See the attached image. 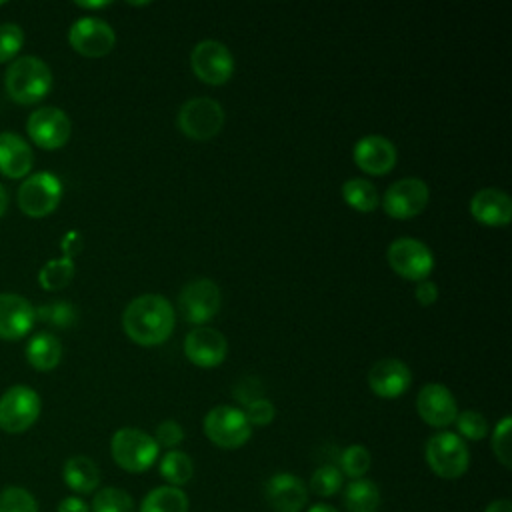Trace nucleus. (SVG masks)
Here are the masks:
<instances>
[{"label":"nucleus","mask_w":512,"mask_h":512,"mask_svg":"<svg viewBox=\"0 0 512 512\" xmlns=\"http://www.w3.org/2000/svg\"><path fill=\"white\" fill-rule=\"evenodd\" d=\"M122 328L126 336L136 344H162L174 330V308L160 294L138 296L124 308Z\"/></svg>","instance_id":"1"},{"label":"nucleus","mask_w":512,"mask_h":512,"mask_svg":"<svg viewBox=\"0 0 512 512\" xmlns=\"http://www.w3.org/2000/svg\"><path fill=\"white\" fill-rule=\"evenodd\" d=\"M4 90L16 104H38L52 90V70L36 56H20L4 74Z\"/></svg>","instance_id":"2"},{"label":"nucleus","mask_w":512,"mask_h":512,"mask_svg":"<svg viewBox=\"0 0 512 512\" xmlns=\"http://www.w3.org/2000/svg\"><path fill=\"white\" fill-rule=\"evenodd\" d=\"M160 446L154 436L146 434L140 428H120L112 434L110 454L114 462L132 474H140L148 470L158 460Z\"/></svg>","instance_id":"3"},{"label":"nucleus","mask_w":512,"mask_h":512,"mask_svg":"<svg viewBox=\"0 0 512 512\" xmlns=\"http://www.w3.org/2000/svg\"><path fill=\"white\" fill-rule=\"evenodd\" d=\"M428 468L446 480H454L466 474L470 464V452L466 442L454 432H438L428 438L424 448Z\"/></svg>","instance_id":"4"},{"label":"nucleus","mask_w":512,"mask_h":512,"mask_svg":"<svg viewBox=\"0 0 512 512\" xmlns=\"http://www.w3.org/2000/svg\"><path fill=\"white\" fill-rule=\"evenodd\" d=\"M42 400L38 392L24 384L10 386L0 396V430L8 434H22L38 420Z\"/></svg>","instance_id":"5"},{"label":"nucleus","mask_w":512,"mask_h":512,"mask_svg":"<svg viewBox=\"0 0 512 512\" xmlns=\"http://www.w3.org/2000/svg\"><path fill=\"white\" fill-rule=\"evenodd\" d=\"M204 434L206 438L226 450H234L244 446L250 436H252V426L246 420L244 412L240 408L222 404L214 406L206 416H204Z\"/></svg>","instance_id":"6"},{"label":"nucleus","mask_w":512,"mask_h":512,"mask_svg":"<svg viewBox=\"0 0 512 512\" xmlns=\"http://www.w3.org/2000/svg\"><path fill=\"white\" fill-rule=\"evenodd\" d=\"M62 200V182L52 172L28 174L18 188V208L30 218L52 214Z\"/></svg>","instance_id":"7"},{"label":"nucleus","mask_w":512,"mask_h":512,"mask_svg":"<svg viewBox=\"0 0 512 512\" xmlns=\"http://www.w3.org/2000/svg\"><path fill=\"white\" fill-rule=\"evenodd\" d=\"M178 126L192 140H210L224 126V108L206 96L190 98L178 110Z\"/></svg>","instance_id":"8"},{"label":"nucleus","mask_w":512,"mask_h":512,"mask_svg":"<svg viewBox=\"0 0 512 512\" xmlns=\"http://www.w3.org/2000/svg\"><path fill=\"white\" fill-rule=\"evenodd\" d=\"M388 264L398 276L422 282L434 268V254L422 240L404 236L388 246Z\"/></svg>","instance_id":"9"},{"label":"nucleus","mask_w":512,"mask_h":512,"mask_svg":"<svg viewBox=\"0 0 512 512\" xmlns=\"http://www.w3.org/2000/svg\"><path fill=\"white\" fill-rule=\"evenodd\" d=\"M26 132L38 148L58 150L68 142L72 134V124L62 108L42 106L28 116Z\"/></svg>","instance_id":"10"},{"label":"nucleus","mask_w":512,"mask_h":512,"mask_svg":"<svg viewBox=\"0 0 512 512\" xmlns=\"http://www.w3.org/2000/svg\"><path fill=\"white\" fill-rule=\"evenodd\" d=\"M192 72L210 86L226 84L234 72V58L230 50L218 40H202L190 54Z\"/></svg>","instance_id":"11"},{"label":"nucleus","mask_w":512,"mask_h":512,"mask_svg":"<svg viewBox=\"0 0 512 512\" xmlns=\"http://www.w3.org/2000/svg\"><path fill=\"white\" fill-rule=\"evenodd\" d=\"M178 308L186 322L206 324L220 310V288L208 278H198L188 282L178 296Z\"/></svg>","instance_id":"12"},{"label":"nucleus","mask_w":512,"mask_h":512,"mask_svg":"<svg viewBox=\"0 0 512 512\" xmlns=\"http://www.w3.org/2000/svg\"><path fill=\"white\" fill-rule=\"evenodd\" d=\"M430 200L428 184L420 178H400L388 186L382 198V208L388 216L406 220L418 216Z\"/></svg>","instance_id":"13"},{"label":"nucleus","mask_w":512,"mask_h":512,"mask_svg":"<svg viewBox=\"0 0 512 512\" xmlns=\"http://www.w3.org/2000/svg\"><path fill=\"white\" fill-rule=\"evenodd\" d=\"M70 46L88 58H100L112 52L116 44V34L112 26L100 18H80L68 30Z\"/></svg>","instance_id":"14"},{"label":"nucleus","mask_w":512,"mask_h":512,"mask_svg":"<svg viewBox=\"0 0 512 512\" xmlns=\"http://www.w3.org/2000/svg\"><path fill=\"white\" fill-rule=\"evenodd\" d=\"M418 416L434 428L450 426L458 416V404L454 394L440 382L424 384L416 396Z\"/></svg>","instance_id":"15"},{"label":"nucleus","mask_w":512,"mask_h":512,"mask_svg":"<svg viewBox=\"0 0 512 512\" xmlns=\"http://www.w3.org/2000/svg\"><path fill=\"white\" fill-rule=\"evenodd\" d=\"M228 342L222 332L210 326H198L184 338V354L198 368H214L224 362Z\"/></svg>","instance_id":"16"},{"label":"nucleus","mask_w":512,"mask_h":512,"mask_svg":"<svg viewBox=\"0 0 512 512\" xmlns=\"http://www.w3.org/2000/svg\"><path fill=\"white\" fill-rule=\"evenodd\" d=\"M36 322V308L20 294L2 292L0 294V338L20 340L24 338Z\"/></svg>","instance_id":"17"},{"label":"nucleus","mask_w":512,"mask_h":512,"mask_svg":"<svg viewBox=\"0 0 512 512\" xmlns=\"http://www.w3.org/2000/svg\"><path fill=\"white\" fill-rule=\"evenodd\" d=\"M412 384V372L398 358H382L368 372L370 390L386 400L402 396Z\"/></svg>","instance_id":"18"},{"label":"nucleus","mask_w":512,"mask_h":512,"mask_svg":"<svg viewBox=\"0 0 512 512\" xmlns=\"http://www.w3.org/2000/svg\"><path fill=\"white\" fill-rule=\"evenodd\" d=\"M352 156L362 172L370 176H382L396 164V146L384 136L370 134L354 144Z\"/></svg>","instance_id":"19"},{"label":"nucleus","mask_w":512,"mask_h":512,"mask_svg":"<svg viewBox=\"0 0 512 512\" xmlns=\"http://www.w3.org/2000/svg\"><path fill=\"white\" fill-rule=\"evenodd\" d=\"M264 496L274 512H300L308 502L304 482L290 472L270 476L264 484Z\"/></svg>","instance_id":"20"},{"label":"nucleus","mask_w":512,"mask_h":512,"mask_svg":"<svg viewBox=\"0 0 512 512\" xmlns=\"http://www.w3.org/2000/svg\"><path fill=\"white\" fill-rule=\"evenodd\" d=\"M470 214L484 226H506L512 218V200L500 188H482L470 200Z\"/></svg>","instance_id":"21"},{"label":"nucleus","mask_w":512,"mask_h":512,"mask_svg":"<svg viewBox=\"0 0 512 512\" xmlns=\"http://www.w3.org/2000/svg\"><path fill=\"white\" fill-rule=\"evenodd\" d=\"M34 154L28 142L14 132H0V174L12 180L30 174Z\"/></svg>","instance_id":"22"},{"label":"nucleus","mask_w":512,"mask_h":512,"mask_svg":"<svg viewBox=\"0 0 512 512\" xmlns=\"http://www.w3.org/2000/svg\"><path fill=\"white\" fill-rule=\"evenodd\" d=\"M64 484L76 494H90L100 484V470L96 462L88 456H70L62 466Z\"/></svg>","instance_id":"23"},{"label":"nucleus","mask_w":512,"mask_h":512,"mask_svg":"<svg viewBox=\"0 0 512 512\" xmlns=\"http://www.w3.org/2000/svg\"><path fill=\"white\" fill-rule=\"evenodd\" d=\"M26 360L32 368L50 372L62 360V342L50 332H38L26 344Z\"/></svg>","instance_id":"24"},{"label":"nucleus","mask_w":512,"mask_h":512,"mask_svg":"<svg viewBox=\"0 0 512 512\" xmlns=\"http://www.w3.org/2000/svg\"><path fill=\"white\" fill-rule=\"evenodd\" d=\"M138 512H188V496L182 488L158 486L142 498Z\"/></svg>","instance_id":"25"},{"label":"nucleus","mask_w":512,"mask_h":512,"mask_svg":"<svg viewBox=\"0 0 512 512\" xmlns=\"http://www.w3.org/2000/svg\"><path fill=\"white\" fill-rule=\"evenodd\" d=\"M344 506L348 512H378L380 488L368 478H356L344 488Z\"/></svg>","instance_id":"26"},{"label":"nucleus","mask_w":512,"mask_h":512,"mask_svg":"<svg viewBox=\"0 0 512 512\" xmlns=\"http://www.w3.org/2000/svg\"><path fill=\"white\" fill-rule=\"evenodd\" d=\"M344 202L358 212H372L380 204L376 186L366 178H350L342 184Z\"/></svg>","instance_id":"27"},{"label":"nucleus","mask_w":512,"mask_h":512,"mask_svg":"<svg viewBox=\"0 0 512 512\" xmlns=\"http://www.w3.org/2000/svg\"><path fill=\"white\" fill-rule=\"evenodd\" d=\"M158 470H160V476L168 482V486L180 488L192 478L194 464H192V458L186 452L174 448V450H168L160 458Z\"/></svg>","instance_id":"28"},{"label":"nucleus","mask_w":512,"mask_h":512,"mask_svg":"<svg viewBox=\"0 0 512 512\" xmlns=\"http://www.w3.org/2000/svg\"><path fill=\"white\" fill-rule=\"evenodd\" d=\"M72 278H74V260L66 256L48 260L38 272V282L44 290L66 288Z\"/></svg>","instance_id":"29"},{"label":"nucleus","mask_w":512,"mask_h":512,"mask_svg":"<svg viewBox=\"0 0 512 512\" xmlns=\"http://www.w3.org/2000/svg\"><path fill=\"white\" fill-rule=\"evenodd\" d=\"M90 512H136V508L128 492L116 486H106L94 494Z\"/></svg>","instance_id":"30"},{"label":"nucleus","mask_w":512,"mask_h":512,"mask_svg":"<svg viewBox=\"0 0 512 512\" xmlns=\"http://www.w3.org/2000/svg\"><path fill=\"white\" fill-rule=\"evenodd\" d=\"M36 318L54 328H70L76 322V308L68 300H54L36 308Z\"/></svg>","instance_id":"31"},{"label":"nucleus","mask_w":512,"mask_h":512,"mask_svg":"<svg viewBox=\"0 0 512 512\" xmlns=\"http://www.w3.org/2000/svg\"><path fill=\"white\" fill-rule=\"evenodd\" d=\"M370 462L372 458L368 448H364L362 444H352V446H346L340 454V472L350 476L352 480L364 478V474L370 468Z\"/></svg>","instance_id":"32"},{"label":"nucleus","mask_w":512,"mask_h":512,"mask_svg":"<svg viewBox=\"0 0 512 512\" xmlns=\"http://www.w3.org/2000/svg\"><path fill=\"white\" fill-rule=\"evenodd\" d=\"M0 512H40L38 502L22 486H4L0 490Z\"/></svg>","instance_id":"33"},{"label":"nucleus","mask_w":512,"mask_h":512,"mask_svg":"<svg viewBox=\"0 0 512 512\" xmlns=\"http://www.w3.org/2000/svg\"><path fill=\"white\" fill-rule=\"evenodd\" d=\"M344 482V474L334 464H324L312 472L310 488L318 496H334Z\"/></svg>","instance_id":"34"},{"label":"nucleus","mask_w":512,"mask_h":512,"mask_svg":"<svg viewBox=\"0 0 512 512\" xmlns=\"http://www.w3.org/2000/svg\"><path fill=\"white\" fill-rule=\"evenodd\" d=\"M454 422H456V428H458V436L462 440L464 438H468V440H482L488 434V422L476 410L458 412Z\"/></svg>","instance_id":"35"},{"label":"nucleus","mask_w":512,"mask_h":512,"mask_svg":"<svg viewBox=\"0 0 512 512\" xmlns=\"http://www.w3.org/2000/svg\"><path fill=\"white\" fill-rule=\"evenodd\" d=\"M24 44V30L14 22L0 24V64L14 60Z\"/></svg>","instance_id":"36"},{"label":"nucleus","mask_w":512,"mask_h":512,"mask_svg":"<svg viewBox=\"0 0 512 512\" xmlns=\"http://www.w3.org/2000/svg\"><path fill=\"white\" fill-rule=\"evenodd\" d=\"M510 426H512V420L510 416H504L494 432H492V452L494 456L498 458V462L504 466V468H510L512 466V448H510Z\"/></svg>","instance_id":"37"},{"label":"nucleus","mask_w":512,"mask_h":512,"mask_svg":"<svg viewBox=\"0 0 512 512\" xmlns=\"http://www.w3.org/2000/svg\"><path fill=\"white\" fill-rule=\"evenodd\" d=\"M242 412H244L246 420L250 422V426H266L276 416L274 404L270 400H266L264 396L258 398V400H252L250 404H246V408Z\"/></svg>","instance_id":"38"},{"label":"nucleus","mask_w":512,"mask_h":512,"mask_svg":"<svg viewBox=\"0 0 512 512\" xmlns=\"http://www.w3.org/2000/svg\"><path fill=\"white\" fill-rule=\"evenodd\" d=\"M154 440L158 446L174 450L184 440V428L176 420H164L156 426Z\"/></svg>","instance_id":"39"},{"label":"nucleus","mask_w":512,"mask_h":512,"mask_svg":"<svg viewBox=\"0 0 512 512\" xmlns=\"http://www.w3.org/2000/svg\"><path fill=\"white\" fill-rule=\"evenodd\" d=\"M234 396L246 406L252 400L262 398V386L254 378H242L234 388Z\"/></svg>","instance_id":"40"},{"label":"nucleus","mask_w":512,"mask_h":512,"mask_svg":"<svg viewBox=\"0 0 512 512\" xmlns=\"http://www.w3.org/2000/svg\"><path fill=\"white\" fill-rule=\"evenodd\" d=\"M416 300L422 304V306H432L436 300H438V286L430 280H422L418 286H416V292H414Z\"/></svg>","instance_id":"41"},{"label":"nucleus","mask_w":512,"mask_h":512,"mask_svg":"<svg viewBox=\"0 0 512 512\" xmlns=\"http://www.w3.org/2000/svg\"><path fill=\"white\" fill-rule=\"evenodd\" d=\"M56 512H90V506L80 496H66L58 502Z\"/></svg>","instance_id":"42"},{"label":"nucleus","mask_w":512,"mask_h":512,"mask_svg":"<svg viewBox=\"0 0 512 512\" xmlns=\"http://www.w3.org/2000/svg\"><path fill=\"white\" fill-rule=\"evenodd\" d=\"M62 252L66 258H72L82 250V238L78 232H68L64 238H62Z\"/></svg>","instance_id":"43"},{"label":"nucleus","mask_w":512,"mask_h":512,"mask_svg":"<svg viewBox=\"0 0 512 512\" xmlns=\"http://www.w3.org/2000/svg\"><path fill=\"white\" fill-rule=\"evenodd\" d=\"M484 512H512V504H510V500H492L486 508H484Z\"/></svg>","instance_id":"44"},{"label":"nucleus","mask_w":512,"mask_h":512,"mask_svg":"<svg viewBox=\"0 0 512 512\" xmlns=\"http://www.w3.org/2000/svg\"><path fill=\"white\" fill-rule=\"evenodd\" d=\"M8 192H6V188L0 184V218L4 216V212L8 210Z\"/></svg>","instance_id":"45"},{"label":"nucleus","mask_w":512,"mask_h":512,"mask_svg":"<svg viewBox=\"0 0 512 512\" xmlns=\"http://www.w3.org/2000/svg\"><path fill=\"white\" fill-rule=\"evenodd\" d=\"M306 512H338V510L334 506H330V504H314Z\"/></svg>","instance_id":"46"},{"label":"nucleus","mask_w":512,"mask_h":512,"mask_svg":"<svg viewBox=\"0 0 512 512\" xmlns=\"http://www.w3.org/2000/svg\"><path fill=\"white\" fill-rule=\"evenodd\" d=\"M76 6H80V8H104V6H108V2H76Z\"/></svg>","instance_id":"47"}]
</instances>
